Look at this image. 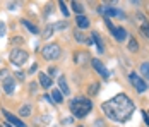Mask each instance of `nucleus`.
I'll return each mask as SVG.
<instances>
[{"mask_svg":"<svg viewBox=\"0 0 149 127\" xmlns=\"http://www.w3.org/2000/svg\"><path fill=\"white\" fill-rule=\"evenodd\" d=\"M106 26H108V29L111 31V34L115 36V40H117V41H123V40L127 38V31L122 28V26L115 28V26H113V22H111L110 19H106Z\"/></svg>","mask_w":149,"mask_h":127,"instance_id":"obj_5","label":"nucleus"},{"mask_svg":"<svg viewBox=\"0 0 149 127\" xmlns=\"http://www.w3.org/2000/svg\"><path fill=\"white\" fill-rule=\"evenodd\" d=\"M28 58H29V55H28V52H24V50L15 48V50L10 52V62H12L14 65H17V67L24 65V64L28 62Z\"/></svg>","mask_w":149,"mask_h":127,"instance_id":"obj_3","label":"nucleus"},{"mask_svg":"<svg viewBox=\"0 0 149 127\" xmlns=\"http://www.w3.org/2000/svg\"><path fill=\"white\" fill-rule=\"evenodd\" d=\"M148 115H149V112H148Z\"/></svg>","mask_w":149,"mask_h":127,"instance_id":"obj_33","label":"nucleus"},{"mask_svg":"<svg viewBox=\"0 0 149 127\" xmlns=\"http://www.w3.org/2000/svg\"><path fill=\"white\" fill-rule=\"evenodd\" d=\"M15 7H17V4H9V9H10V11H14Z\"/></svg>","mask_w":149,"mask_h":127,"instance_id":"obj_31","label":"nucleus"},{"mask_svg":"<svg viewBox=\"0 0 149 127\" xmlns=\"http://www.w3.org/2000/svg\"><path fill=\"white\" fill-rule=\"evenodd\" d=\"M58 89H60V93H62V95H69V91H70L63 76H60V77H58Z\"/></svg>","mask_w":149,"mask_h":127,"instance_id":"obj_13","label":"nucleus"},{"mask_svg":"<svg viewBox=\"0 0 149 127\" xmlns=\"http://www.w3.org/2000/svg\"><path fill=\"white\" fill-rule=\"evenodd\" d=\"M103 112L106 113V117H110L115 122H125L130 119V115L134 113L135 105L132 103V100L127 95H117L111 100L104 101L101 105Z\"/></svg>","mask_w":149,"mask_h":127,"instance_id":"obj_1","label":"nucleus"},{"mask_svg":"<svg viewBox=\"0 0 149 127\" xmlns=\"http://www.w3.org/2000/svg\"><path fill=\"white\" fill-rule=\"evenodd\" d=\"M100 89V84H91V89H89V95H96Z\"/></svg>","mask_w":149,"mask_h":127,"instance_id":"obj_25","label":"nucleus"},{"mask_svg":"<svg viewBox=\"0 0 149 127\" xmlns=\"http://www.w3.org/2000/svg\"><path fill=\"white\" fill-rule=\"evenodd\" d=\"M91 40L94 41L96 48H98V52H100V53H103V52H104V43H103V40H101V36H100L98 33H93V34H91Z\"/></svg>","mask_w":149,"mask_h":127,"instance_id":"obj_11","label":"nucleus"},{"mask_svg":"<svg viewBox=\"0 0 149 127\" xmlns=\"http://www.w3.org/2000/svg\"><path fill=\"white\" fill-rule=\"evenodd\" d=\"M93 69L98 72L103 79H108V77H110V71L104 67V64L101 62V60H98V58H94V60H93Z\"/></svg>","mask_w":149,"mask_h":127,"instance_id":"obj_7","label":"nucleus"},{"mask_svg":"<svg viewBox=\"0 0 149 127\" xmlns=\"http://www.w3.org/2000/svg\"><path fill=\"white\" fill-rule=\"evenodd\" d=\"M5 31H7V28H5V24L3 22H0V38L5 34Z\"/></svg>","mask_w":149,"mask_h":127,"instance_id":"obj_29","label":"nucleus"},{"mask_svg":"<svg viewBox=\"0 0 149 127\" xmlns=\"http://www.w3.org/2000/svg\"><path fill=\"white\" fill-rule=\"evenodd\" d=\"M75 21H77V26H79V28L81 29H88L89 28V19H88V17H86V15H77V19H75Z\"/></svg>","mask_w":149,"mask_h":127,"instance_id":"obj_12","label":"nucleus"},{"mask_svg":"<svg viewBox=\"0 0 149 127\" xmlns=\"http://www.w3.org/2000/svg\"><path fill=\"white\" fill-rule=\"evenodd\" d=\"M2 113H3V117L7 119V122H9L10 126H14V127H26V124H24L22 120H19L17 117H14L10 112H7V110H2Z\"/></svg>","mask_w":149,"mask_h":127,"instance_id":"obj_8","label":"nucleus"},{"mask_svg":"<svg viewBox=\"0 0 149 127\" xmlns=\"http://www.w3.org/2000/svg\"><path fill=\"white\" fill-rule=\"evenodd\" d=\"M2 88H3V91L7 93V95H12L14 93V89H15V81H14V77H7V79H3L2 81Z\"/></svg>","mask_w":149,"mask_h":127,"instance_id":"obj_9","label":"nucleus"},{"mask_svg":"<svg viewBox=\"0 0 149 127\" xmlns=\"http://www.w3.org/2000/svg\"><path fill=\"white\" fill-rule=\"evenodd\" d=\"M74 34H75V40H77L79 43H84V45H89L91 43V38L89 36H86L82 31H75Z\"/></svg>","mask_w":149,"mask_h":127,"instance_id":"obj_14","label":"nucleus"},{"mask_svg":"<svg viewBox=\"0 0 149 127\" xmlns=\"http://www.w3.org/2000/svg\"><path fill=\"white\" fill-rule=\"evenodd\" d=\"M67 28V22H58V24H55L53 29H65Z\"/></svg>","mask_w":149,"mask_h":127,"instance_id":"obj_27","label":"nucleus"},{"mask_svg":"<svg viewBox=\"0 0 149 127\" xmlns=\"http://www.w3.org/2000/svg\"><path fill=\"white\" fill-rule=\"evenodd\" d=\"M40 84L43 86V88H52V77L41 72L40 74Z\"/></svg>","mask_w":149,"mask_h":127,"instance_id":"obj_15","label":"nucleus"},{"mask_svg":"<svg viewBox=\"0 0 149 127\" xmlns=\"http://www.w3.org/2000/svg\"><path fill=\"white\" fill-rule=\"evenodd\" d=\"M53 31H55V29H53V26H46L45 31H43V38H50Z\"/></svg>","mask_w":149,"mask_h":127,"instance_id":"obj_22","label":"nucleus"},{"mask_svg":"<svg viewBox=\"0 0 149 127\" xmlns=\"http://www.w3.org/2000/svg\"><path fill=\"white\" fill-rule=\"evenodd\" d=\"M101 12H103L104 15H106V19H110V17H120V19H123L125 17V14L122 12V11H118V9H110V7H101Z\"/></svg>","mask_w":149,"mask_h":127,"instance_id":"obj_10","label":"nucleus"},{"mask_svg":"<svg viewBox=\"0 0 149 127\" xmlns=\"http://www.w3.org/2000/svg\"><path fill=\"white\" fill-rule=\"evenodd\" d=\"M7 77H9V71H5V69H3V71H0V79H2V81H3V79H7Z\"/></svg>","mask_w":149,"mask_h":127,"instance_id":"obj_28","label":"nucleus"},{"mask_svg":"<svg viewBox=\"0 0 149 127\" xmlns=\"http://www.w3.org/2000/svg\"><path fill=\"white\" fill-rule=\"evenodd\" d=\"M137 48H139V43L135 38H130V41H129V50L130 52H137Z\"/></svg>","mask_w":149,"mask_h":127,"instance_id":"obj_20","label":"nucleus"},{"mask_svg":"<svg viewBox=\"0 0 149 127\" xmlns=\"http://www.w3.org/2000/svg\"><path fill=\"white\" fill-rule=\"evenodd\" d=\"M129 77H130V83H132V86H134L139 93H144V91L148 89V84H146V83L142 81V77H141V76H137L135 72H132Z\"/></svg>","mask_w":149,"mask_h":127,"instance_id":"obj_6","label":"nucleus"},{"mask_svg":"<svg viewBox=\"0 0 149 127\" xmlns=\"http://www.w3.org/2000/svg\"><path fill=\"white\" fill-rule=\"evenodd\" d=\"M19 113L22 115V117H28L31 113V107L29 105H24V107H21V110H19Z\"/></svg>","mask_w":149,"mask_h":127,"instance_id":"obj_21","label":"nucleus"},{"mask_svg":"<svg viewBox=\"0 0 149 127\" xmlns=\"http://www.w3.org/2000/svg\"><path fill=\"white\" fill-rule=\"evenodd\" d=\"M15 76H17V79H24V74H22V72H17Z\"/></svg>","mask_w":149,"mask_h":127,"instance_id":"obj_30","label":"nucleus"},{"mask_svg":"<svg viewBox=\"0 0 149 127\" xmlns=\"http://www.w3.org/2000/svg\"><path fill=\"white\" fill-rule=\"evenodd\" d=\"M60 46L58 45H46L45 48L41 50V55L45 57L46 60H57L60 57Z\"/></svg>","mask_w":149,"mask_h":127,"instance_id":"obj_4","label":"nucleus"},{"mask_svg":"<svg viewBox=\"0 0 149 127\" xmlns=\"http://www.w3.org/2000/svg\"><path fill=\"white\" fill-rule=\"evenodd\" d=\"M2 127H14V126H10V124H3Z\"/></svg>","mask_w":149,"mask_h":127,"instance_id":"obj_32","label":"nucleus"},{"mask_svg":"<svg viewBox=\"0 0 149 127\" xmlns=\"http://www.w3.org/2000/svg\"><path fill=\"white\" fill-rule=\"evenodd\" d=\"M72 9H74L79 15H82V12H84V5H82L81 2H75V0L72 2Z\"/></svg>","mask_w":149,"mask_h":127,"instance_id":"obj_18","label":"nucleus"},{"mask_svg":"<svg viewBox=\"0 0 149 127\" xmlns=\"http://www.w3.org/2000/svg\"><path fill=\"white\" fill-rule=\"evenodd\" d=\"M88 58V53H77L75 55V62L77 64H82V60H86Z\"/></svg>","mask_w":149,"mask_h":127,"instance_id":"obj_23","label":"nucleus"},{"mask_svg":"<svg viewBox=\"0 0 149 127\" xmlns=\"http://www.w3.org/2000/svg\"><path fill=\"white\" fill-rule=\"evenodd\" d=\"M22 26H24L26 29H29V31L33 33V34H38V33H40V29L36 28V26H34L33 22H29L28 19H22Z\"/></svg>","mask_w":149,"mask_h":127,"instance_id":"obj_16","label":"nucleus"},{"mask_svg":"<svg viewBox=\"0 0 149 127\" xmlns=\"http://www.w3.org/2000/svg\"><path fill=\"white\" fill-rule=\"evenodd\" d=\"M58 5H60V11H62V14L67 17V15H69V9H67V5H65L63 2H58Z\"/></svg>","mask_w":149,"mask_h":127,"instance_id":"obj_24","label":"nucleus"},{"mask_svg":"<svg viewBox=\"0 0 149 127\" xmlns=\"http://www.w3.org/2000/svg\"><path fill=\"white\" fill-rule=\"evenodd\" d=\"M141 31H142V33H144V34H146V36L149 38V24H148V22H146V24H142Z\"/></svg>","mask_w":149,"mask_h":127,"instance_id":"obj_26","label":"nucleus"},{"mask_svg":"<svg viewBox=\"0 0 149 127\" xmlns=\"http://www.w3.org/2000/svg\"><path fill=\"white\" fill-rule=\"evenodd\" d=\"M141 74H142L144 77H148V79H149V62L141 64Z\"/></svg>","mask_w":149,"mask_h":127,"instance_id":"obj_19","label":"nucleus"},{"mask_svg":"<svg viewBox=\"0 0 149 127\" xmlns=\"http://www.w3.org/2000/svg\"><path fill=\"white\" fill-rule=\"evenodd\" d=\"M52 98H53V101H55V103H62V100H63V95L60 93V89H57V88H55V89L52 91Z\"/></svg>","mask_w":149,"mask_h":127,"instance_id":"obj_17","label":"nucleus"},{"mask_svg":"<svg viewBox=\"0 0 149 127\" xmlns=\"http://www.w3.org/2000/svg\"><path fill=\"white\" fill-rule=\"evenodd\" d=\"M91 108H93V103H91V100H88V98L79 96V98H74L70 101V110H72V113H74L75 117H79V119L86 117V115L91 112Z\"/></svg>","mask_w":149,"mask_h":127,"instance_id":"obj_2","label":"nucleus"}]
</instances>
